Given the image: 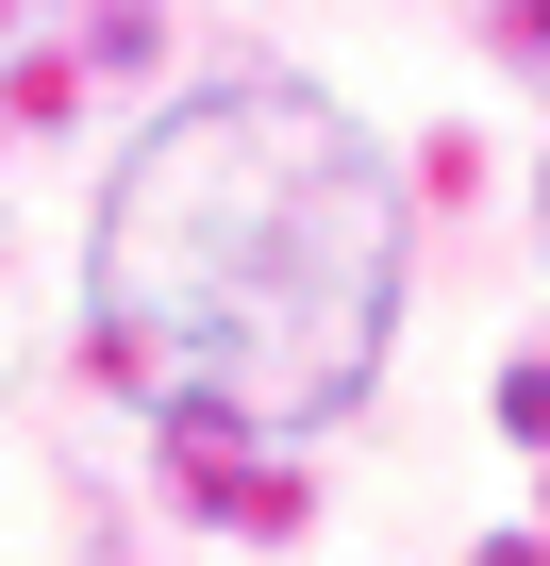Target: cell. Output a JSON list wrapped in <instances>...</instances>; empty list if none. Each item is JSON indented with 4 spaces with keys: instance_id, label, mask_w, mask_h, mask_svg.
Segmentation results:
<instances>
[{
    "instance_id": "6da1fadb",
    "label": "cell",
    "mask_w": 550,
    "mask_h": 566,
    "mask_svg": "<svg viewBox=\"0 0 550 566\" xmlns=\"http://www.w3.org/2000/svg\"><path fill=\"white\" fill-rule=\"evenodd\" d=\"M84 317L134 400L184 433H318L367 400L384 317H401V184L367 117L318 84H200L167 101L84 250Z\"/></svg>"
}]
</instances>
